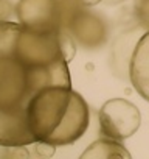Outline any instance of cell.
<instances>
[{
  "label": "cell",
  "mask_w": 149,
  "mask_h": 159,
  "mask_svg": "<svg viewBox=\"0 0 149 159\" xmlns=\"http://www.w3.org/2000/svg\"><path fill=\"white\" fill-rule=\"evenodd\" d=\"M53 86H71L57 33H37L20 22L0 20V147L36 143L30 108Z\"/></svg>",
  "instance_id": "cell-1"
},
{
  "label": "cell",
  "mask_w": 149,
  "mask_h": 159,
  "mask_svg": "<svg viewBox=\"0 0 149 159\" xmlns=\"http://www.w3.org/2000/svg\"><path fill=\"white\" fill-rule=\"evenodd\" d=\"M90 123V108L71 86L42 91L30 108V131L36 142L67 147L79 140Z\"/></svg>",
  "instance_id": "cell-2"
},
{
  "label": "cell",
  "mask_w": 149,
  "mask_h": 159,
  "mask_svg": "<svg viewBox=\"0 0 149 159\" xmlns=\"http://www.w3.org/2000/svg\"><path fill=\"white\" fill-rule=\"evenodd\" d=\"M100 131L106 137L124 140L137 133L141 123L140 109L124 98L107 100L98 114Z\"/></svg>",
  "instance_id": "cell-3"
},
{
  "label": "cell",
  "mask_w": 149,
  "mask_h": 159,
  "mask_svg": "<svg viewBox=\"0 0 149 159\" xmlns=\"http://www.w3.org/2000/svg\"><path fill=\"white\" fill-rule=\"evenodd\" d=\"M17 20L37 33H57L61 30L59 0H19Z\"/></svg>",
  "instance_id": "cell-4"
},
{
  "label": "cell",
  "mask_w": 149,
  "mask_h": 159,
  "mask_svg": "<svg viewBox=\"0 0 149 159\" xmlns=\"http://www.w3.org/2000/svg\"><path fill=\"white\" fill-rule=\"evenodd\" d=\"M62 28H67L84 50H98L106 45L109 38L107 22L100 14L90 11L89 7L79 8Z\"/></svg>",
  "instance_id": "cell-5"
},
{
  "label": "cell",
  "mask_w": 149,
  "mask_h": 159,
  "mask_svg": "<svg viewBox=\"0 0 149 159\" xmlns=\"http://www.w3.org/2000/svg\"><path fill=\"white\" fill-rule=\"evenodd\" d=\"M146 31L147 30L137 22V25H132V27L123 30L112 41L110 52H109V67L117 78L129 81L132 55L135 52V47H137L140 38Z\"/></svg>",
  "instance_id": "cell-6"
},
{
  "label": "cell",
  "mask_w": 149,
  "mask_h": 159,
  "mask_svg": "<svg viewBox=\"0 0 149 159\" xmlns=\"http://www.w3.org/2000/svg\"><path fill=\"white\" fill-rule=\"evenodd\" d=\"M129 81L140 97L149 102V31L140 38L135 47L130 61Z\"/></svg>",
  "instance_id": "cell-7"
},
{
  "label": "cell",
  "mask_w": 149,
  "mask_h": 159,
  "mask_svg": "<svg viewBox=\"0 0 149 159\" xmlns=\"http://www.w3.org/2000/svg\"><path fill=\"white\" fill-rule=\"evenodd\" d=\"M107 157H130V153L124 148V145L112 137H103L95 142H92L84 153L81 154V159H107Z\"/></svg>",
  "instance_id": "cell-8"
},
{
  "label": "cell",
  "mask_w": 149,
  "mask_h": 159,
  "mask_svg": "<svg viewBox=\"0 0 149 159\" xmlns=\"http://www.w3.org/2000/svg\"><path fill=\"white\" fill-rule=\"evenodd\" d=\"M57 38H59V44H61V48H62V53H64L67 62L73 61L74 55H76V45H78L73 34L67 28H61L57 31Z\"/></svg>",
  "instance_id": "cell-9"
},
{
  "label": "cell",
  "mask_w": 149,
  "mask_h": 159,
  "mask_svg": "<svg viewBox=\"0 0 149 159\" xmlns=\"http://www.w3.org/2000/svg\"><path fill=\"white\" fill-rule=\"evenodd\" d=\"M134 17L149 31V0H134Z\"/></svg>",
  "instance_id": "cell-10"
},
{
  "label": "cell",
  "mask_w": 149,
  "mask_h": 159,
  "mask_svg": "<svg viewBox=\"0 0 149 159\" xmlns=\"http://www.w3.org/2000/svg\"><path fill=\"white\" fill-rule=\"evenodd\" d=\"M16 13V7L11 0H0V20H10Z\"/></svg>",
  "instance_id": "cell-11"
},
{
  "label": "cell",
  "mask_w": 149,
  "mask_h": 159,
  "mask_svg": "<svg viewBox=\"0 0 149 159\" xmlns=\"http://www.w3.org/2000/svg\"><path fill=\"white\" fill-rule=\"evenodd\" d=\"M78 2H79L81 5H84V7H95V5L104 2V0H78Z\"/></svg>",
  "instance_id": "cell-12"
},
{
  "label": "cell",
  "mask_w": 149,
  "mask_h": 159,
  "mask_svg": "<svg viewBox=\"0 0 149 159\" xmlns=\"http://www.w3.org/2000/svg\"><path fill=\"white\" fill-rule=\"evenodd\" d=\"M126 0H104L106 5H118V3H123Z\"/></svg>",
  "instance_id": "cell-13"
}]
</instances>
